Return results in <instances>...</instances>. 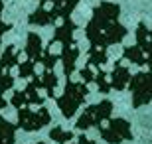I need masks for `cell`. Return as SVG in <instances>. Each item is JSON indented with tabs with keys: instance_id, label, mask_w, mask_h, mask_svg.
<instances>
[{
	"instance_id": "7402d4cb",
	"label": "cell",
	"mask_w": 152,
	"mask_h": 144,
	"mask_svg": "<svg viewBox=\"0 0 152 144\" xmlns=\"http://www.w3.org/2000/svg\"><path fill=\"white\" fill-rule=\"evenodd\" d=\"M10 103L16 107V109H20V107H28V97H26V91H14Z\"/></svg>"
},
{
	"instance_id": "d4e9b609",
	"label": "cell",
	"mask_w": 152,
	"mask_h": 144,
	"mask_svg": "<svg viewBox=\"0 0 152 144\" xmlns=\"http://www.w3.org/2000/svg\"><path fill=\"white\" fill-rule=\"evenodd\" d=\"M0 53H2V45H0Z\"/></svg>"
},
{
	"instance_id": "7c38bea8",
	"label": "cell",
	"mask_w": 152,
	"mask_h": 144,
	"mask_svg": "<svg viewBox=\"0 0 152 144\" xmlns=\"http://www.w3.org/2000/svg\"><path fill=\"white\" fill-rule=\"evenodd\" d=\"M59 56H61V61H63V73H65L67 79H69V77H71V73L75 71V65H77V57H79L77 44L67 45V48H61Z\"/></svg>"
},
{
	"instance_id": "9c48e42d",
	"label": "cell",
	"mask_w": 152,
	"mask_h": 144,
	"mask_svg": "<svg viewBox=\"0 0 152 144\" xmlns=\"http://www.w3.org/2000/svg\"><path fill=\"white\" fill-rule=\"evenodd\" d=\"M130 79H132V75H130L129 67L124 65V59L115 61L113 69H111V73H109V81H111V87H113L115 91H123V89L130 83Z\"/></svg>"
},
{
	"instance_id": "5bb4252c",
	"label": "cell",
	"mask_w": 152,
	"mask_h": 144,
	"mask_svg": "<svg viewBox=\"0 0 152 144\" xmlns=\"http://www.w3.org/2000/svg\"><path fill=\"white\" fill-rule=\"evenodd\" d=\"M39 81H42V89L45 91V95L50 99H56V89H57V75L53 73V69H45L42 75H39Z\"/></svg>"
},
{
	"instance_id": "4fadbf2b",
	"label": "cell",
	"mask_w": 152,
	"mask_h": 144,
	"mask_svg": "<svg viewBox=\"0 0 152 144\" xmlns=\"http://www.w3.org/2000/svg\"><path fill=\"white\" fill-rule=\"evenodd\" d=\"M28 22L32 26H51V24H56L53 22V16H51L50 6H39V8H36L28 16Z\"/></svg>"
},
{
	"instance_id": "ba28073f",
	"label": "cell",
	"mask_w": 152,
	"mask_h": 144,
	"mask_svg": "<svg viewBox=\"0 0 152 144\" xmlns=\"http://www.w3.org/2000/svg\"><path fill=\"white\" fill-rule=\"evenodd\" d=\"M38 2L42 6H50L53 22H59V20H65L71 16V12L79 0H38Z\"/></svg>"
},
{
	"instance_id": "6da1fadb",
	"label": "cell",
	"mask_w": 152,
	"mask_h": 144,
	"mask_svg": "<svg viewBox=\"0 0 152 144\" xmlns=\"http://www.w3.org/2000/svg\"><path fill=\"white\" fill-rule=\"evenodd\" d=\"M121 8L113 2H101L93 10L89 24L85 26V36L89 39V48L107 50L111 45L121 44L126 36V28L118 22Z\"/></svg>"
},
{
	"instance_id": "484cf974",
	"label": "cell",
	"mask_w": 152,
	"mask_h": 144,
	"mask_svg": "<svg viewBox=\"0 0 152 144\" xmlns=\"http://www.w3.org/2000/svg\"><path fill=\"white\" fill-rule=\"evenodd\" d=\"M38 144H45V142H38Z\"/></svg>"
},
{
	"instance_id": "30bf717a",
	"label": "cell",
	"mask_w": 152,
	"mask_h": 144,
	"mask_svg": "<svg viewBox=\"0 0 152 144\" xmlns=\"http://www.w3.org/2000/svg\"><path fill=\"white\" fill-rule=\"evenodd\" d=\"M44 51H45V48H44V44H42V38H39L36 32H30L28 38H26V50H24L26 57L32 59L34 63H42Z\"/></svg>"
},
{
	"instance_id": "9a60e30c",
	"label": "cell",
	"mask_w": 152,
	"mask_h": 144,
	"mask_svg": "<svg viewBox=\"0 0 152 144\" xmlns=\"http://www.w3.org/2000/svg\"><path fill=\"white\" fill-rule=\"evenodd\" d=\"M14 134H16V126L10 121H6L4 116H0V144H14Z\"/></svg>"
},
{
	"instance_id": "52a82bcc",
	"label": "cell",
	"mask_w": 152,
	"mask_h": 144,
	"mask_svg": "<svg viewBox=\"0 0 152 144\" xmlns=\"http://www.w3.org/2000/svg\"><path fill=\"white\" fill-rule=\"evenodd\" d=\"M99 134L101 138L109 144H121L124 140H132V130H130V122L124 118H113L109 124H99Z\"/></svg>"
},
{
	"instance_id": "44dd1931",
	"label": "cell",
	"mask_w": 152,
	"mask_h": 144,
	"mask_svg": "<svg viewBox=\"0 0 152 144\" xmlns=\"http://www.w3.org/2000/svg\"><path fill=\"white\" fill-rule=\"evenodd\" d=\"M14 87V77L6 71H0V93H6Z\"/></svg>"
},
{
	"instance_id": "277c9868",
	"label": "cell",
	"mask_w": 152,
	"mask_h": 144,
	"mask_svg": "<svg viewBox=\"0 0 152 144\" xmlns=\"http://www.w3.org/2000/svg\"><path fill=\"white\" fill-rule=\"evenodd\" d=\"M113 115V103L111 101H101V103H97V105H91L87 107L81 115H79L77 122H75V128L77 130H87L91 126H99L103 124L105 121H109Z\"/></svg>"
},
{
	"instance_id": "7a4b0ae2",
	"label": "cell",
	"mask_w": 152,
	"mask_h": 144,
	"mask_svg": "<svg viewBox=\"0 0 152 144\" xmlns=\"http://www.w3.org/2000/svg\"><path fill=\"white\" fill-rule=\"evenodd\" d=\"M123 59L134 65H148L152 67V30L146 28V24H138L136 28V44L124 48Z\"/></svg>"
},
{
	"instance_id": "cb8c5ba5",
	"label": "cell",
	"mask_w": 152,
	"mask_h": 144,
	"mask_svg": "<svg viewBox=\"0 0 152 144\" xmlns=\"http://www.w3.org/2000/svg\"><path fill=\"white\" fill-rule=\"evenodd\" d=\"M6 105H8V101L4 99V93H0V109H4Z\"/></svg>"
},
{
	"instance_id": "5b68a950",
	"label": "cell",
	"mask_w": 152,
	"mask_h": 144,
	"mask_svg": "<svg viewBox=\"0 0 152 144\" xmlns=\"http://www.w3.org/2000/svg\"><path fill=\"white\" fill-rule=\"evenodd\" d=\"M130 95H132V107L140 109L152 101V67L148 71L134 73L130 79Z\"/></svg>"
},
{
	"instance_id": "e0dca14e",
	"label": "cell",
	"mask_w": 152,
	"mask_h": 144,
	"mask_svg": "<svg viewBox=\"0 0 152 144\" xmlns=\"http://www.w3.org/2000/svg\"><path fill=\"white\" fill-rule=\"evenodd\" d=\"M50 138L56 140V142H59V144H69L75 136H73V132L63 130L61 126H53V128H51V132H50Z\"/></svg>"
},
{
	"instance_id": "ac0fdd59",
	"label": "cell",
	"mask_w": 152,
	"mask_h": 144,
	"mask_svg": "<svg viewBox=\"0 0 152 144\" xmlns=\"http://www.w3.org/2000/svg\"><path fill=\"white\" fill-rule=\"evenodd\" d=\"M95 85L99 89V93H109L113 89L111 87V81H109V73L103 71V67H99L97 73H95Z\"/></svg>"
},
{
	"instance_id": "2e32d148",
	"label": "cell",
	"mask_w": 152,
	"mask_h": 144,
	"mask_svg": "<svg viewBox=\"0 0 152 144\" xmlns=\"http://www.w3.org/2000/svg\"><path fill=\"white\" fill-rule=\"evenodd\" d=\"M107 63V50H99V48H89V59H87V65L95 67H103Z\"/></svg>"
},
{
	"instance_id": "d6986e66",
	"label": "cell",
	"mask_w": 152,
	"mask_h": 144,
	"mask_svg": "<svg viewBox=\"0 0 152 144\" xmlns=\"http://www.w3.org/2000/svg\"><path fill=\"white\" fill-rule=\"evenodd\" d=\"M18 75L22 79H28V77H34L36 75V63L32 59H26L24 61H20V65H18Z\"/></svg>"
},
{
	"instance_id": "8992f818",
	"label": "cell",
	"mask_w": 152,
	"mask_h": 144,
	"mask_svg": "<svg viewBox=\"0 0 152 144\" xmlns=\"http://www.w3.org/2000/svg\"><path fill=\"white\" fill-rule=\"evenodd\" d=\"M48 122H51V115L48 111V107H38L36 111L32 107H20L18 109V126L28 130V132L44 128Z\"/></svg>"
},
{
	"instance_id": "3957f363",
	"label": "cell",
	"mask_w": 152,
	"mask_h": 144,
	"mask_svg": "<svg viewBox=\"0 0 152 144\" xmlns=\"http://www.w3.org/2000/svg\"><path fill=\"white\" fill-rule=\"evenodd\" d=\"M87 95H89L87 83L67 79L65 89H63V95L56 97V103H57V107H59L61 115L65 116V118H71V116H75V113L79 111V107L83 105V101L87 99Z\"/></svg>"
},
{
	"instance_id": "8fae6325",
	"label": "cell",
	"mask_w": 152,
	"mask_h": 144,
	"mask_svg": "<svg viewBox=\"0 0 152 144\" xmlns=\"http://www.w3.org/2000/svg\"><path fill=\"white\" fill-rule=\"evenodd\" d=\"M24 59H26L24 51H18L14 45H8L0 53V71H8L12 67H18L20 61H24Z\"/></svg>"
},
{
	"instance_id": "ffe728a7",
	"label": "cell",
	"mask_w": 152,
	"mask_h": 144,
	"mask_svg": "<svg viewBox=\"0 0 152 144\" xmlns=\"http://www.w3.org/2000/svg\"><path fill=\"white\" fill-rule=\"evenodd\" d=\"M95 73H97V69L95 67H91V65H85L83 69H79V77H81V81L83 83H95Z\"/></svg>"
},
{
	"instance_id": "603a6c76",
	"label": "cell",
	"mask_w": 152,
	"mask_h": 144,
	"mask_svg": "<svg viewBox=\"0 0 152 144\" xmlns=\"http://www.w3.org/2000/svg\"><path fill=\"white\" fill-rule=\"evenodd\" d=\"M75 144H97V142H95V140H91V138H87L85 134H81V136L77 138V142H75Z\"/></svg>"
}]
</instances>
